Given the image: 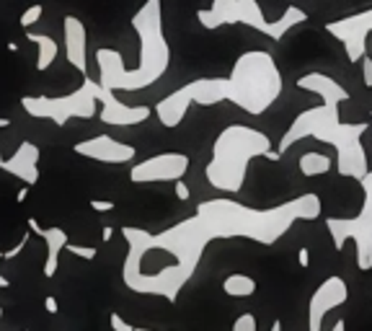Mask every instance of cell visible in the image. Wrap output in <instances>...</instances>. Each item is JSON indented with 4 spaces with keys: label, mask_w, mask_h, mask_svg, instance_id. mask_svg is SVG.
<instances>
[{
    "label": "cell",
    "mask_w": 372,
    "mask_h": 331,
    "mask_svg": "<svg viewBox=\"0 0 372 331\" xmlns=\"http://www.w3.org/2000/svg\"><path fill=\"white\" fill-rule=\"evenodd\" d=\"M135 331H153V329H135Z\"/></svg>",
    "instance_id": "41"
},
{
    "label": "cell",
    "mask_w": 372,
    "mask_h": 331,
    "mask_svg": "<svg viewBox=\"0 0 372 331\" xmlns=\"http://www.w3.org/2000/svg\"><path fill=\"white\" fill-rule=\"evenodd\" d=\"M331 331H346V321H344V318H336L334 329H331Z\"/></svg>",
    "instance_id": "34"
},
{
    "label": "cell",
    "mask_w": 372,
    "mask_h": 331,
    "mask_svg": "<svg viewBox=\"0 0 372 331\" xmlns=\"http://www.w3.org/2000/svg\"><path fill=\"white\" fill-rule=\"evenodd\" d=\"M346 300H349V290H346L344 280H341V277H328L326 282L310 295V303H308L310 331H321V318H323L331 308H339V305L346 303Z\"/></svg>",
    "instance_id": "13"
},
{
    "label": "cell",
    "mask_w": 372,
    "mask_h": 331,
    "mask_svg": "<svg viewBox=\"0 0 372 331\" xmlns=\"http://www.w3.org/2000/svg\"><path fill=\"white\" fill-rule=\"evenodd\" d=\"M132 29L140 37V65L135 70L124 67V60L117 49L101 47L96 49L101 78L99 86L106 91H140L161 81L171 65V47L163 34V10L161 0H145V6L132 16Z\"/></svg>",
    "instance_id": "4"
},
{
    "label": "cell",
    "mask_w": 372,
    "mask_h": 331,
    "mask_svg": "<svg viewBox=\"0 0 372 331\" xmlns=\"http://www.w3.org/2000/svg\"><path fill=\"white\" fill-rule=\"evenodd\" d=\"M0 321H3V305H0Z\"/></svg>",
    "instance_id": "39"
},
{
    "label": "cell",
    "mask_w": 372,
    "mask_h": 331,
    "mask_svg": "<svg viewBox=\"0 0 372 331\" xmlns=\"http://www.w3.org/2000/svg\"><path fill=\"white\" fill-rule=\"evenodd\" d=\"M0 158H3V156H0Z\"/></svg>",
    "instance_id": "43"
},
{
    "label": "cell",
    "mask_w": 372,
    "mask_h": 331,
    "mask_svg": "<svg viewBox=\"0 0 372 331\" xmlns=\"http://www.w3.org/2000/svg\"><path fill=\"white\" fill-rule=\"evenodd\" d=\"M29 42H34L39 49V55H37V70L39 73H45L49 65L55 63V57H57V42L52 37H47V34H34V31H29L26 34Z\"/></svg>",
    "instance_id": "19"
},
{
    "label": "cell",
    "mask_w": 372,
    "mask_h": 331,
    "mask_svg": "<svg viewBox=\"0 0 372 331\" xmlns=\"http://www.w3.org/2000/svg\"><path fill=\"white\" fill-rule=\"evenodd\" d=\"M91 207L96 212H111L114 207H117V204L111 202V200H91Z\"/></svg>",
    "instance_id": "27"
},
{
    "label": "cell",
    "mask_w": 372,
    "mask_h": 331,
    "mask_svg": "<svg viewBox=\"0 0 372 331\" xmlns=\"http://www.w3.org/2000/svg\"><path fill=\"white\" fill-rule=\"evenodd\" d=\"M298 261H300V267H308V264H310V251H308V248H300Z\"/></svg>",
    "instance_id": "31"
},
{
    "label": "cell",
    "mask_w": 372,
    "mask_h": 331,
    "mask_svg": "<svg viewBox=\"0 0 372 331\" xmlns=\"http://www.w3.org/2000/svg\"><path fill=\"white\" fill-rule=\"evenodd\" d=\"M109 321H111V329L114 331H135V326L132 323H127L119 313H111L109 316Z\"/></svg>",
    "instance_id": "25"
},
{
    "label": "cell",
    "mask_w": 372,
    "mask_h": 331,
    "mask_svg": "<svg viewBox=\"0 0 372 331\" xmlns=\"http://www.w3.org/2000/svg\"><path fill=\"white\" fill-rule=\"evenodd\" d=\"M272 140L248 124H230L218 135L207 163V181L220 192L238 194L243 189L248 163L259 156L269 158Z\"/></svg>",
    "instance_id": "5"
},
{
    "label": "cell",
    "mask_w": 372,
    "mask_h": 331,
    "mask_svg": "<svg viewBox=\"0 0 372 331\" xmlns=\"http://www.w3.org/2000/svg\"><path fill=\"white\" fill-rule=\"evenodd\" d=\"M197 19L204 29H220L223 24H243L266 34L272 42H282L290 29L308 21V13L298 6H287L282 19L266 21L256 0H215L209 10H197Z\"/></svg>",
    "instance_id": "7"
},
{
    "label": "cell",
    "mask_w": 372,
    "mask_h": 331,
    "mask_svg": "<svg viewBox=\"0 0 372 331\" xmlns=\"http://www.w3.org/2000/svg\"><path fill=\"white\" fill-rule=\"evenodd\" d=\"M10 124V120H6V117H0V129H6Z\"/></svg>",
    "instance_id": "37"
},
{
    "label": "cell",
    "mask_w": 372,
    "mask_h": 331,
    "mask_svg": "<svg viewBox=\"0 0 372 331\" xmlns=\"http://www.w3.org/2000/svg\"><path fill=\"white\" fill-rule=\"evenodd\" d=\"M176 197H179V200H181V202H186V200H189V186L184 184V181H176Z\"/></svg>",
    "instance_id": "30"
},
{
    "label": "cell",
    "mask_w": 372,
    "mask_h": 331,
    "mask_svg": "<svg viewBox=\"0 0 372 331\" xmlns=\"http://www.w3.org/2000/svg\"><path fill=\"white\" fill-rule=\"evenodd\" d=\"M197 215L207 223L215 239H251L272 246L292 228V223L321 218V197L313 192L300 194L269 210H254L236 200H209L197 207Z\"/></svg>",
    "instance_id": "3"
},
{
    "label": "cell",
    "mask_w": 372,
    "mask_h": 331,
    "mask_svg": "<svg viewBox=\"0 0 372 331\" xmlns=\"http://www.w3.org/2000/svg\"><path fill=\"white\" fill-rule=\"evenodd\" d=\"M362 81L367 88H372V57L370 55H364V60H362Z\"/></svg>",
    "instance_id": "26"
},
{
    "label": "cell",
    "mask_w": 372,
    "mask_h": 331,
    "mask_svg": "<svg viewBox=\"0 0 372 331\" xmlns=\"http://www.w3.org/2000/svg\"><path fill=\"white\" fill-rule=\"evenodd\" d=\"M298 88L318 93L323 99V104L300 111L298 117L292 120L290 127H287V132L282 135L277 153L282 156L284 150H290L295 143L305 138L321 140V143H328V145L336 147V168H339V174L362 181L364 176L370 174L367 150L362 145V135L367 132V124L364 122H359V124H344L341 122L339 106H341V102L349 99L346 88L326 73L300 75Z\"/></svg>",
    "instance_id": "2"
},
{
    "label": "cell",
    "mask_w": 372,
    "mask_h": 331,
    "mask_svg": "<svg viewBox=\"0 0 372 331\" xmlns=\"http://www.w3.org/2000/svg\"><path fill=\"white\" fill-rule=\"evenodd\" d=\"M272 331H280V321H274V326H272Z\"/></svg>",
    "instance_id": "38"
},
{
    "label": "cell",
    "mask_w": 372,
    "mask_h": 331,
    "mask_svg": "<svg viewBox=\"0 0 372 331\" xmlns=\"http://www.w3.org/2000/svg\"><path fill=\"white\" fill-rule=\"evenodd\" d=\"M99 104H101L99 120L104 122V124H114V127H132V124L145 122L147 117L153 114L150 106H127V104H122L117 96L111 91H106V88L99 91Z\"/></svg>",
    "instance_id": "14"
},
{
    "label": "cell",
    "mask_w": 372,
    "mask_h": 331,
    "mask_svg": "<svg viewBox=\"0 0 372 331\" xmlns=\"http://www.w3.org/2000/svg\"><path fill=\"white\" fill-rule=\"evenodd\" d=\"M111 236H114V228H109V225L101 230V239H104V241H111Z\"/></svg>",
    "instance_id": "33"
},
{
    "label": "cell",
    "mask_w": 372,
    "mask_h": 331,
    "mask_svg": "<svg viewBox=\"0 0 372 331\" xmlns=\"http://www.w3.org/2000/svg\"><path fill=\"white\" fill-rule=\"evenodd\" d=\"M26 197H29V186H24V189H21V192L16 194V202H24Z\"/></svg>",
    "instance_id": "35"
},
{
    "label": "cell",
    "mask_w": 372,
    "mask_h": 331,
    "mask_svg": "<svg viewBox=\"0 0 372 331\" xmlns=\"http://www.w3.org/2000/svg\"><path fill=\"white\" fill-rule=\"evenodd\" d=\"M78 156L91 158V161H99V163H111V166H122L129 163L135 158V147L127 145V143H119L111 135H96L91 140H83L73 147Z\"/></svg>",
    "instance_id": "12"
},
{
    "label": "cell",
    "mask_w": 372,
    "mask_h": 331,
    "mask_svg": "<svg viewBox=\"0 0 372 331\" xmlns=\"http://www.w3.org/2000/svg\"><path fill=\"white\" fill-rule=\"evenodd\" d=\"M65 251H70L73 257H81V259H86V261H93V259H96V254H99V251H96L93 246H78V243H67V248H65Z\"/></svg>",
    "instance_id": "23"
},
{
    "label": "cell",
    "mask_w": 372,
    "mask_h": 331,
    "mask_svg": "<svg viewBox=\"0 0 372 331\" xmlns=\"http://www.w3.org/2000/svg\"><path fill=\"white\" fill-rule=\"evenodd\" d=\"M256 316L254 313H243V316H238L236 323H233V331H256Z\"/></svg>",
    "instance_id": "24"
},
{
    "label": "cell",
    "mask_w": 372,
    "mask_h": 331,
    "mask_svg": "<svg viewBox=\"0 0 372 331\" xmlns=\"http://www.w3.org/2000/svg\"><path fill=\"white\" fill-rule=\"evenodd\" d=\"M24 331H29V329H24Z\"/></svg>",
    "instance_id": "42"
},
{
    "label": "cell",
    "mask_w": 372,
    "mask_h": 331,
    "mask_svg": "<svg viewBox=\"0 0 372 331\" xmlns=\"http://www.w3.org/2000/svg\"><path fill=\"white\" fill-rule=\"evenodd\" d=\"M101 86L91 78H83V86L78 91L67 93V96H24L21 104L31 117H45L52 120L57 127H65L67 122L78 117V120H91L96 117V104H99Z\"/></svg>",
    "instance_id": "8"
},
{
    "label": "cell",
    "mask_w": 372,
    "mask_h": 331,
    "mask_svg": "<svg viewBox=\"0 0 372 331\" xmlns=\"http://www.w3.org/2000/svg\"><path fill=\"white\" fill-rule=\"evenodd\" d=\"M223 293L230 298H251L256 293V280L248 275H230L223 280Z\"/></svg>",
    "instance_id": "21"
},
{
    "label": "cell",
    "mask_w": 372,
    "mask_h": 331,
    "mask_svg": "<svg viewBox=\"0 0 372 331\" xmlns=\"http://www.w3.org/2000/svg\"><path fill=\"white\" fill-rule=\"evenodd\" d=\"M364 192V204L357 218H326V228L334 239L336 251H341L346 239L357 246V267L367 272L372 269V171L359 181Z\"/></svg>",
    "instance_id": "9"
},
{
    "label": "cell",
    "mask_w": 372,
    "mask_h": 331,
    "mask_svg": "<svg viewBox=\"0 0 372 331\" xmlns=\"http://www.w3.org/2000/svg\"><path fill=\"white\" fill-rule=\"evenodd\" d=\"M122 236L129 246L122 269L124 285L140 295H161L168 303H176L184 285L200 267L207 243L215 241L200 215L161 233L122 228Z\"/></svg>",
    "instance_id": "1"
},
{
    "label": "cell",
    "mask_w": 372,
    "mask_h": 331,
    "mask_svg": "<svg viewBox=\"0 0 372 331\" xmlns=\"http://www.w3.org/2000/svg\"><path fill=\"white\" fill-rule=\"evenodd\" d=\"M26 243H29V233H24V239H21L13 248H8V251H6V259H16L21 251H24V246H26Z\"/></svg>",
    "instance_id": "28"
},
{
    "label": "cell",
    "mask_w": 372,
    "mask_h": 331,
    "mask_svg": "<svg viewBox=\"0 0 372 331\" xmlns=\"http://www.w3.org/2000/svg\"><path fill=\"white\" fill-rule=\"evenodd\" d=\"M326 31L331 37H336L344 45L346 60L349 63H362L367 55V34L372 37V8L354 13V16H344L339 21L326 24Z\"/></svg>",
    "instance_id": "10"
},
{
    "label": "cell",
    "mask_w": 372,
    "mask_h": 331,
    "mask_svg": "<svg viewBox=\"0 0 372 331\" xmlns=\"http://www.w3.org/2000/svg\"><path fill=\"white\" fill-rule=\"evenodd\" d=\"M39 239H45L47 243V261H45V277L57 275V264H60V251L67 248V233L63 228H42Z\"/></svg>",
    "instance_id": "18"
},
{
    "label": "cell",
    "mask_w": 372,
    "mask_h": 331,
    "mask_svg": "<svg viewBox=\"0 0 372 331\" xmlns=\"http://www.w3.org/2000/svg\"><path fill=\"white\" fill-rule=\"evenodd\" d=\"M194 102H197V81L186 83L184 88L168 93L163 102L155 106V114H158V120H161L163 127L173 129L181 124V120L186 117V111H189V106Z\"/></svg>",
    "instance_id": "15"
},
{
    "label": "cell",
    "mask_w": 372,
    "mask_h": 331,
    "mask_svg": "<svg viewBox=\"0 0 372 331\" xmlns=\"http://www.w3.org/2000/svg\"><path fill=\"white\" fill-rule=\"evenodd\" d=\"M300 166V174L302 176H323L331 171V158L323 156V153H316V150H310V153H302L298 161Z\"/></svg>",
    "instance_id": "20"
},
{
    "label": "cell",
    "mask_w": 372,
    "mask_h": 331,
    "mask_svg": "<svg viewBox=\"0 0 372 331\" xmlns=\"http://www.w3.org/2000/svg\"><path fill=\"white\" fill-rule=\"evenodd\" d=\"M42 13H45V6H29L26 10H24V13H21V29H31L34 26V24H37L39 19H42Z\"/></svg>",
    "instance_id": "22"
},
{
    "label": "cell",
    "mask_w": 372,
    "mask_h": 331,
    "mask_svg": "<svg viewBox=\"0 0 372 331\" xmlns=\"http://www.w3.org/2000/svg\"><path fill=\"white\" fill-rule=\"evenodd\" d=\"M0 287H3V290H6V287H10V280H6V277L0 275Z\"/></svg>",
    "instance_id": "36"
},
{
    "label": "cell",
    "mask_w": 372,
    "mask_h": 331,
    "mask_svg": "<svg viewBox=\"0 0 372 331\" xmlns=\"http://www.w3.org/2000/svg\"><path fill=\"white\" fill-rule=\"evenodd\" d=\"M0 168L10 176L21 179L24 184H37L39 181V147L34 143H21L19 150L10 158H0Z\"/></svg>",
    "instance_id": "16"
},
{
    "label": "cell",
    "mask_w": 372,
    "mask_h": 331,
    "mask_svg": "<svg viewBox=\"0 0 372 331\" xmlns=\"http://www.w3.org/2000/svg\"><path fill=\"white\" fill-rule=\"evenodd\" d=\"M189 171V156L186 153H158L143 163L132 166L129 179L135 184H155V181H181Z\"/></svg>",
    "instance_id": "11"
},
{
    "label": "cell",
    "mask_w": 372,
    "mask_h": 331,
    "mask_svg": "<svg viewBox=\"0 0 372 331\" xmlns=\"http://www.w3.org/2000/svg\"><path fill=\"white\" fill-rule=\"evenodd\" d=\"M65 55H67V63L73 65L83 78H88L86 75L88 73V65H86V26L75 16H65Z\"/></svg>",
    "instance_id": "17"
},
{
    "label": "cell",
    "mask_w": 372,
    "mask_h": 331,
    "mask_svg": "<svg viewBox=\"0 0 372 331\" xmlns=\"http://www.w3.org/2000/svg\"><path fill=\"white\" fill-rule=\"evenodd\" d=\"M26 225H29V230H31V233H37V236H39V233H42V225H39V223H37V218H29Z\"/></svg>",
    "instance_id": "32"
},
{
    "label": "cell",
    "mask_w": 372,
    "mask_h": 331,
    "mask_svg": "<svg viewBox=\"0 0 372 331\" xmlns=\"http://www.w3.org/2000/svg\"><path fill=\"white\" fill-rule=\"evenodd\" d=\"M282 73L274 57L264 49H251L238 57L227 75V102L245 114H264L282 96Z\"/></svg>",
    "instance_id": "6"
},
{
    "label": "cell",
    "mask_w": 372,
    "mask_h": 331,
    "mask_svg": "<svg viewBox=\"0 0 372 331\" xmlns=\"http://www.w3.org/2000/svg\"><path fill=\"white\" fill-rule=\"evenodd\" d=\"M45 311L49 313V316H57V311H60V305H57V298L47 295V298H45Z\"/></svg>",
    "instance_id": "29"
},
{
    "label": "cell",
    "mask_w": 372,
    "mask_h": 331,
    "mask_svg": "<svg viewBox=\"0 0 372 331\" xmlns=\"http://www.w3.org/2000/svg\"><path fill=\"white\" fill-rule=\"evenodd\" d=\"M0 259H6V251H0Z\"/></svg>",
    "instance_id": "40"
}]
</instances>
